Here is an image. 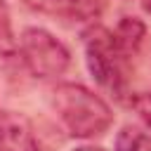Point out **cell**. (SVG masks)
Here are the masks:
<instances>
[{
    "mask_svg": "<svg viewBox=\"0 0 151 151\" xmlns=\"http://www.w3.org/2000/svg\"><path fill=\"white\" fill-rule=\"evenodd\" d=\"M130 104H132V109L139 113V118L149 125V130H151V94H134L132 99H130Z\"/></svg>",
    "mask_w": 151,
    "mask_h": 151,
    "instance_id": "cell-9",
    "label": "cell"
},
{
    "mask_svg": "<svg viewBox=\"0 0 151 151\" xmlns=\"http://www.w3.org/2000/svg\"><path fill=\"white\" fill-rule=\"evenodd\" d=\"M0 52L2 54H14L17 52V40L12 33V24L5 12H0Z\"/></svg>",
    "mask_w": 151,
    "mask_h": 151,
    "instance_id": "cell-8",
    "label": "cell"
},
{
    "mask_svg": "<svg viewBox=\"0 0 151 151\" xmlns=\"http://www.w3.org/2000/svg\"><path fill=\"white\" fill-rule=\"evenodd\" d=\"M142 7H144V12L151 14V0H142Z\"/></svg>",
    "mask_w": 151,
    "mask_h": 151,
    "instance_id": "cell-11",
    "label": "cell"
},
{
    "mask_svg": "<svg viewBox=\"0 0 151 151\" xmlns=\"http://www.w3.org/2000/svg\"><path fill=\"white\" fill-rule=\"evenodd\" d=\"M76 151H104V149H99V146H80Z\"/></svg>",
    "mask_w": 151,
    "mask_h": 151,
    "instance_id": "cell-10",
    "label": "cell"
},
{
    "mask_svg": "<svg viewBox=\"0 0 151 151\" xmlns=\"http://www.w3.org/2000/svg\"><path fill=\"white\" fill-rule=\"evenodd\" d=\"M19 52L28 71L38 78H57L71 64V54L64 42H59L50 31L35 26L24 28L19 38Z\"/></svg>",
    "mask_w": 151,
    "mask_h": 151,
    "instance_id": "cell-3",
    "label": "cell"
},
{
    "mask_svg": "<svg viewBox=\"0 0 151 151\" xmlns=\"http://www.w3.org/2000/svg\"><path fill=\"white\" fill-rule=\"evenodd\" d=\"M113 35H116L118 45L123 47V52L130 54V52H137V50H139L144 35H146V26H144L139 19H134V17H123V19L118 21Z\"/></svg>",
    "mask_w": 151,
    "mask_h": 151,
    "instance_id": "cell-6",
    "label": "cell"
},
{
    "mask_svg": "<svg viewBox=\"0 0 151 151\" xmlns=\"http://www.w3.org/2000/svg\"><path fill=\"white\" fill-rule=\"evenodd\" d=\"M31 7L68 19H94L104 9L106 0H26Z\"/></svg>",
    "mask_w": 151,
    "mask_h": 151,
    "instance_id": "cell-5",
    "label": "cell"
},
{
    "mask_svg": "<svg viewBox=\"0 0 151 151\" xmlns=\"http://www.w3.org/2000/svg\"><path fill=\"white\" fill-rule=\"evenodd\" d=\"M85 59L92 78L113 94H123L127 83V54L118 45L116 35L101 26H92L83 35Z\"/></svg>",
    "mask_w": 151,
    "mask_h": 151,
    "instance_id": "cell-2",
    "label": "cell"
},
{
    "mask_svg": "<svg viewBox=\"0 0 151 151\" xmlns=\"http://www.w3.org/2000/svg\"><path fill=\"white\" fill-rule=\"evenodd\" d=\"M116 151H151V134L127 125L116 137Z\"/></svg>",
    "mask_w": 151,
    "mask_h": 151,
    "instance_id": "cell-7",
    "label": "cell"
},
{
    "mask_svg": "<svg viewBox=\"0 0 151 151\" xmlns=\"http://www.w3.org/2000/svg\"><path fill=\"white\" fill-rule=\"evenodd\" d=\"M52 106L73 137H97L109 130L113 113L109 104L83 85L64 83L52 92Z\"/></svg>",
    "mask_w": 151,
    "mask_h": 151,
    "instance_id": "cell-1",
    "label": "cell"
},
{
    "mask_svg": "<svg viewBox=\"0 0 151 151\" xmlns=\"http://www.w3.org/2000/svg\"><path fill=\"white\" fill-rule=\"evenodd\" d=\"M0 151H38L28 123L17 113H0Z\"/></svg>",
    "mask_w": 151,
    "mask_h": 151,
    "instance_id": "cell-4",
    "label": "cell"
}]
</instances>
